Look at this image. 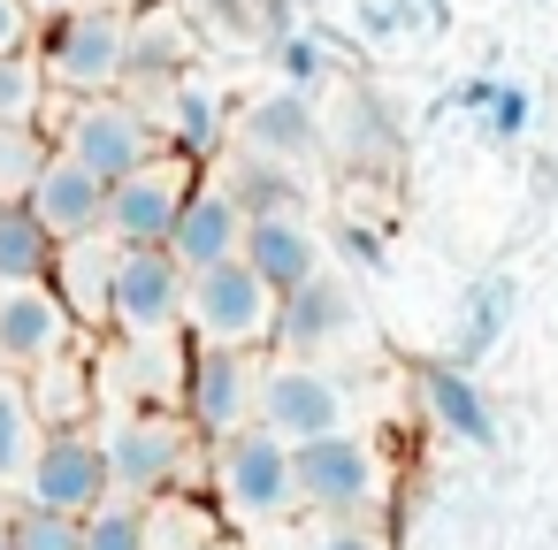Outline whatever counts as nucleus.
<instances>
[{"label": "nucleus", "mask_w": 558, "mask_h": 550, "mask_svg": "<svg viewBox=\"0 0 558 550\" xmlns=\"http://www.w3.org/2000/svg\"><path fill=\"white\" fill-rule=\"evenodd\" d=\"M100 459H108V489L131 504H154L177 489L184 459H192V428L177 405H123L100 428Z\"/></svg>", "instance_id": "obj_2"}, {"label": "nucleus", "mask_w": 558, "mask_h": 550, "mask_svg": "<svg viewBox=\"0 0 558 550\" xmlns=\"http://www.w3.org/2000/svg\"><path fill=\"white\" fill-rule=\"evenodd\" d=\"M291 481H299V504H306V512H322V520H360V512L383 497V459H375L352 428H337V436L291 451Z\"/></svg>", "instance_id": "obj_8"}, {"label": "nucleus", "mask_w": 558, "mask_h": 550, "mask_svg": "<svg viewBox=\"0 0 558 550\" xmlns=\"http://www.w3.org/2000/svg\"><path fill=\"white\" fill-rule=\"evenodd\" d=\"M184 329L192 344L207 352H245L276 329V291L245 268V260H222V268H199L184 283Z\"/></svg>", "instance_id": "obj_5"}, {"label": "nucleus", "mask_w": 558, "mask_h": 550, "mask_svg": "<svg viewBox=\"0 0 558 550\" xmlns=\"http://www.w3.org/2000/svg\"><path fill=\"white\" fill-rule=\"evenodd\" d=\"M154 131H161V154H177L184 169H199V161H215L222 154V138H230V108H222V93L215 85H169V115H154Z\"/></svg>", "instance_id": "obj_20"}, {"label": "nucleus", "mask_w": 558, "mask_h": 550, "mask_svg": "<svg viewBox=\"0 0 558 550\" xmlns=\"http://www.w3.org/2000/svg\"><path fill=\"white\" fill-rule=\"evenodd\" d=\"M16 47H32V9L24 0H0V54H16Z\"/></svg>", "instance_id": "obj_35"}, {"label": "nucleus", "mask_w": 558, "mask_h": 550, "mask_svg": "<svg viewBox=\"0 0 558 550\" xmlns=\"http://www.w3.org/2000/svg\"><path fill=\"white\" fill-rule=\"evenodd\" d=\"M54 237L32 222V207L24 199H9L0 207V291H24V283H54Z\"/></svg>", "instance_id": "obj_23"}, {"label": "nucleus", "mask_w": 558, "mask_h": 550, "mask_svg": "<svg viewBox=\"0 0 558 550\" xmlns=\"http://www.w3.org/2000/svg\"><path fill=\"white\" fill-rule=\"evenodd\" d=\"M352 329H360V298H352L337 276H314V283H299V291L276 298V329H268V337H276L291 359H322V352H337Z\"/></svg>", "instance_id": "obj_12"}, {"label": "nucleus", "mask_w": 558, "mask_h": 550, "mask_svg": "<svg viewBox=\"0 0 558 550\" xmlns=\"http://www.w3.org/2000/svg\"><path fill=\"white\" fill-rule=\"evenodd\" d=\"M108 276H116V245L108 237H77L54 253V298L70 306V321H100L108 329Z\"/></svg>", "instance_id": "obj_21"}, {"label": "nucleus", "mask_w": 558, "mask_h": 550, "mask_svg": "<svg viewBox=\"0 0 558 550\" xmlns=\"http://www.w3.org/2000/svg\"><path fill=\"white\" fill-rule=\"evenodd\" d=\"M32 222L54 237V245H77V237H100V215H108V184L93 169H77L70 154H47V169L32 176L24 192Z\"/></svg>", "instance_id": "obj_13"}, {"label": "nucleus", "mask_w": 558, "mask_h": 550, "mask_svg": "<svg viewBox=\"0 0 558 550\" xmlns=\"http://www.w3.org/2000/svg\"><path fill=\"white\" fill-rule=\"evenodd\" d=\"M192 176H199V169H184L177 154H154L138 176L108 184L100 237H108V245H169V230H177V215H184V199H192Z\"/></svg>", "instance_id": "obj_10"}, {"label": "nucleus", "mask_w": 558, "mask_h": 550, "mask_svg": "<svg viewBox=\"0 0 558 550\" xmlns=\"http://www.w3.org/2000/svg\"><path fill=\"white\" fill-rule=\"evenodd\" d=\"M32 451H39V413H32L24 382H0V489L24 481Z\"/></svg>", "instance_id": "obj_27"}, {"label": "nucleus", "mask_w": 558, "mask_h": 550, "mask_svg": "<svg viewBox=\"0 0 558 550\" xmlns=\"http://www.w3.org/2000/svg\"><path fill=\"white\" fill-rule=\"evenodd\" d=\"M0 207H9V199H0Z\"/></svg>", "instance_id": "obj_40"}, {"label": "nucleus", "mask_w": 558, "mask_h": 550, "mask_svg": "<svg viewBox=\"0 0 558 550\" xmlns=\"http://www.w3.org/2000/svg\"><path fill=\"white\" fill-rule=\"evenodd\" d=\"M360 32L367 39H398L405 32V9H398V0H360Z\"/></svg>", "instance_id": "obj_34"}, {"label": "nucleus", "mask_w": 558, "mask_h": 550, "mask_svg": "<svg viewBox=\"0 0 558 550\" xmlns=\"http://www.w3.org/2000/svg\"><path fill=\"white\" fill-rule=\"evenodd\" d=\"M215 184L230 192V207H238L245 222H276V215H299V207H306L299 176H291V169H276V161H253V154L222 161V176H215Z\"/></svg>", "instance_id": "obj_22"}, {"label": "nucleus", "mask_w": 558, "mask_h": 550, "mask_svg": "<svg viewBox=\"0 0 558 550\" xmlns=\"http://www.w3.org/2000/svg\"><path fill=\"white\" fill-rule=\"evenodd\" d=\"M85 550H146V504L108 497L100 512H85Z\"/></svg>", "instance_id": "obj_30"}, {"label": "nucleus", "mask_w": 558, "mask_h": 550, "mask_svg": "<svg viewBox=\"0 0 558 550\" xmlns=\"http://www.w3.org/2000/svg\"><path fill=\"white\" fill-rule=\"evenodd\" d=\"M116 489H108V459H100V436L93 428H39V451L24 466V504L39 512H62V520H85L100 512Z\"/></svg>", "instance_id": "obj_7"}, {"label": "nucleus", "mask_w": 558, "mask_h": 550, "mask_svg": "<svg viewBox=\"0 0 558 550\" xmlns=\"http://www.w3.org/2000/svg\"><path fill=\"white\" fill-rule=\"evenodd\" d=\"M276 54H283V77H291V93H306V85H314V77L329 70V54H322V39H299V32H291V39H283Z\"/></svg>", "instance_id": "obj_33"}, {"label": "nucleus", "mask_w": 558, "mask_h": 550, "mask_svg": "<svg viewBox=\"0 0 558 550\" xmlns=\"http://www.w3.org/2000/svg\"><path fill=\"white\" fill-rule=\"evenodd\" d=\"M322 146V108L306 100V93H268V100H253L245 115H238V154H253V161H276V169H291V161H306Z\"/></svg>", "instance_id": "obj_15"}, {"label": "nucleus", "mask_w": 558, "mask_h": 550, "mask_svg": "<svg viewBox=\"0 0 558 550\" xmlns=\"http://www.w3.org/2000/svg\"><path fill=\"white\" fill-rule=\"evenodd\" d=\"M100 382L123 398V405H177L184 390V352L169 337H116L100 352Z\"/></svg>", "instance_id": "obj_17"}, {"label": "nucleus", "mask_w": 558, "mask_h": 550, "mask_svg": "<svg viewBox=\"0 0 558 550\" xmlns=\"http://www.w3.org/2000/svg\"><path fill=\"white\" fill-rule=\"evenodd\" d=\"M184 268L169 260V245H116V276H108V329L116 337H177L184 329Z\"/></svg>", "instance_id": "obj_6"}, {"label": "nucleus", "mask_w": 558, "mask_h": 550, "mask_svg": "<svg viewBox=\"0 0 558 550\" xmlns=\"http://www.w3.org/2000/svg\"><path fill=\"white\" fill-rule=\"evenodd\" d=\"M215 504L238 520V527H276L299 512V481H291V443L268 436L260 420L230 428L215 443Z\"/></svg>", "instance_id": "obj_3"}, {"label": "nucleus", "mask_w": 558, "mask_h": 550, "mask_svg": "<svg viewBox=\"0 0 558 550\" xmlns=\"http://www.w3.org/2000/svg\"><path fill=\"white\" fill-rule=\"evenodd\" d=\"M54 154H70L77 169H93L100 184H123L138 176L154 154H161V131L138 100L123 93H100V100H77L70 123H54Z\"/></svg>", "instance_id": "obj_4"}, {"label": "nucleus", "mask_w": 558, "mask_h": 550, "mask_svg": "<svg viewBox=\"0 0 558 550\" xmlns=\"http://www.w3.org/2000/svg\"><path fill=\"white\" fill-rule=\"evenodd\" d=\"M32 16H70V9H85V0H24Z\"/></svg>", "instance_id": "obj_38"}, {"label": "nucleus", "mask_w": 558, "mask_h": 550, "mask_svg": "<svg viewBox=\"0 0 558 550\" xmlns=\"http://www.w3.org/2000/svg\"><path fill=\"white\" fill-rule=\"evenodd\" d=\"M512 298H520V291H512V276H482V283L466 291V321H459V352H451L459 367H474V359H482V352L505 337Z\"/></svg>", "instance_id": "obj_25"}, {"label": "nucleus", "mask_w": 558, "mask_h": 550, "mask_svg": "<svg viewBox=\"0 0 558 550\" xmlns=\"http://www.w3.org/2000/svg\"><path fill=\"white\" fill-rule=\"evenodd\" d=\"M253 390H260V375H253V359L245 352H207V344H192L184 352V390H177V413H184V428H199V436H230V428H245L253 420Z\"/></svg>", "instance_id": "obj_11"}, {"label": "nucleus", "mask_w": 558, "mask_h": 550, "mask_svg": "<svg viewBox=\"0 0 558 550\" xmlns=\"http://www.w3.org/2000/svg\"><path fill=\"white\" fill-rule=\"evenodd\" d=\"M39 77L47 93H70V100H100L123 85V62H131V16L123 9H100V0H85V9L70 16H47L39 32Z\"/></svg>", "instance_id": "obj_1"}, {"label": "nucleus", "mask_w": 558, "mask_h": 550, "mask_svg": "<svg viewBox=\"0 0 558 550\" xmlns=\"http://www.w3.org/2000/svg\"><path fill=\"white\" fill-rule=\"evenodd\" d=\"M77 344V321L70 306L47 291V283H24V291H0V367H47Z\"/></svg>", "instance_id": "obj_14"}, {"label": "nucleus", "mask_w": 558, "mask_h": 550, "mask_svg": "<svg viewBox=\"0 0 558 550\" xmlns=\"http://www.w3.org/2000/svg\"><path fill=\"white\" fill-rule=\"evenodd\" d=\"M314 550H383V542H375V535H360V527H337V535H322Z\"/></svg>", "instance_id": "obj_37"}, {"label": "nucleus", "mask_w": 558, "mask_h": 550, "mask_svg": "<svg viewBox=\"0 0 558 550\" xmlns=\"http://www.w3.org/2000/svg\"><path fill=\"white\" fill-rule=\"evenodd\" d=\"M527 115H535V100H527L520 85H497V77L482 85V131H489V138H520Z\"/></svg>", "instance_id": "obj_32"}, {"label": "nucleus", "mask_w": 558, "mask_h": 550, "mask_svg": "<svg viewBox=\"0 0 558 550\" xmlns=\"http://www.w3.org/2000/svg\"><path fill=\"white\" fill-rule=\"evenodd\" d=\"M47 108V77H39V54L16 47V54H0V123H39Z\"/></svg>", "instance_id": "obj_29"}, {"label": "nucleus", "mask_w": 558, "mask_h": 550, "mask_svg": "<svg viewBox=\"0 0 558 550\" xmlns=\"http://www.w3.org/2000/svg\"><path fill=\"white\" fill-rule=\"evenodd\" d=\"M421 405H428V420H436L451 443H474V451L497 443V405H489V390H482L459 359H428V367H421Z\"/></svg>", "instance_id": "obj_19"}, {"label": "nucleus", "mask_w": 558, "mask_h": 550, "mask_svg": "<svg viewBox=\"0 0 558 550\" xmlns=\"http://www.w3.org/2000/svg\"><path fill=\"white\" fill-rule=\"evenodd\" d=\"M47 154H54L47 123H0V199H24L32 176L47 169Z\"/></svg>", "instance_id": "obj_26"}, {"label": "nucleus", "mask_w": 558, "mask_h": 550, "mask_svg": "<svg viewBox=\"0 0 558 550\" xmlns=\"http://www.w3.org/2000/svg\"><path fill=\"white\" fill-rule=\"evenodd\" d=\"M238 245H245V215L230 207V192H222L215 176L192 184V199H184V215H177V230H169V260H177L184 276H199V268L238 260Z\"/></svg>", "instance_id": "obj_16"}, {"label": "nucleus", "mask_w": 558, "mask_h": 550, "mask_svg": "<svg viewBox=\"0 0 558 550\" xmlns=\"http://www.w3.org/2000/svg\"><path fill=\"white\" fill-rule=\"evenodd\" d=\"M344 253H352L360 268H383V237H375V230H360V222L344 230Z\"/></svg>", "instance_id": "obj_36"}, {"label": "nucleus", "mask_w": 558, "mask_h": 550, "mask_svg": "<svg viewBox=\"0 0 558 550\" xmlns=\"http://www.w3.org/2000/svg\"><path fill=\"white\" fill-rule=\"evenodd\" d=\"M322 138H337L352 161H383V154H390L383 100H375V93H352V100H344V123H322Z\"/></svg>", "instance_id": "obj_28"}, {"label": "nucleus", "mask_w": 558, "mask_h": 550, "mask_svg": "<svg viewBox=\"0 0 558 550\" xmlns=\"http://www.w3.org/2000/svg\"><path fill=\"white\" fill-rule=\"evenodd\" d=\"M0 550H16V542H9V520H0Z\"/></svg>", "instance_id": "obj_39"}, {"label": "nucleus", "mask_w": 558, "mask_h": 550, "mask_svg": "<svg viewBox=\"0 0 558 550\" xmlns=\"http://www.w3.org/2000/svg\"><path fill=\"white\" fill-rule=\"evenodd\" d=\"M24 398H32L39 428H85V405H93V367H85L77 352H62V359L32 367Z\"/></svg>", "instance_id": "obj_24"}, {"label": "nucleus", "mask_w": 558, "mask_h": 550, "mask_svg": "<svg viewBox=\"0 0 558 550\" xmlns=\"http://www.w3.org/2000/svg\"><path fill=\"white\" fill-rule=\"evenodd\" d=\"M253 420H260L268 436H283L291 451H299V443H322V436L344 428V382H337L329 367H314V359H283V367L260 375Z\"/></svg>", "instance_id": "obj_9"}, {"label": "nucleus", "mask_w": 558, "mask_h": 550, "mask_svg": "<svg viewBox=\"0 0 558 550\" xmlns=\"http://www.w3.org/2000/svg\"><path fill=\"white\" fill-rule=\"evenodd\" d=\"M9 542H16V550H85V520H62V512L24 504V512L9 520Z\"/></svg>", "instance_id": "obj_31"}, {"label": "nucleus", "mask_w": 558, "mask_h": 550, "mask_svg": "<svg viewBox=\"0 0 558 550\" xmlns=\"http://www.w3.org/2000/svg\"><path fill=\"white\" fill-rule=\"evenodd\" d=\"M238 260L283 298V291H299V283H314L322 276V237L306 230V215H276V222H245V245H238Z\"/></svg>", "instance_id": "obj_18"}]
</instances>
